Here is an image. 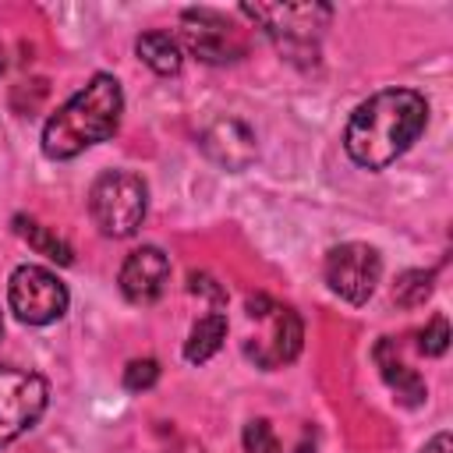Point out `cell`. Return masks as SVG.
<instances>
[{
	"mask_svg": "<svg viewBox=\"0 0 453 453\" xmlns=\"http://www.w3.org/2000/svg\"><path fill=\"white\" fill-rule=\"evenodd\" d=\"M241 14L258 21L287 60L315 64L319 39H322V28L333 11L326 4H244Z\"/></svg>",
	"mask_w": 453,
	"mask_h": 453,
	"instance_id": "obj_3",
	"label": "cell"
},
{
	"mask_svg": "<svg viewBox=\"0 0 453 453\" xmlns=\"http://www.w3.org/2000/svg\"><path fill=\"white\" fill-rule=\"evenodd\" d=\"M421 453H453V439H449V432H439L432 442L421 446Z\"/></svg>",
	"mask_w": 453,
	"mask_h": 453,
	"instance_id": "obj_21",
	"label": "cell"
},
{
	"mask_svg": "<svg viewBox=\"0 0 453 453\" xmlns=\"http://www.w3.org/2000/svg\"><path fill=\"white\" fill-rule=\"evenodd\" d=\"M149 209V188L131 170H103L88 188V216L106 237H131Z\"/></svg>",
	"mask_w": 453,
	"mask_h": 453,
	"instance_id": "obj_4",
	"label": "cell"
},
{
	"mask_svg": "<svg viewBox=\"0 0 453 453\" xmlns=\"http://www.w3.org/2000/svg\"><path fill=\"white\" fill-rule=\"evenodd\" d=\"M248 319L251 322H262V329L255 336H248V343H244V354L258 368L276 372V368L290 365L301 354L304 326H301V319H297L294 308L276 304L265 294H255V297H248Z\"/></svg>",
	"mask_w": 453,
	"mask_h": 453,
	"instance_id": "obj_5",
	"label": "cell"
},
{
	"mask_svg": "<svg viewBox=\"0 0 453 453\" xmlns=\"http://www.w3.org/2000/svg\"><path fill=\"white\" fill-rule=\"evenodd\" d=\"M117 283H120V294L131 304H152V301H159L163 290H166V283H170V258H166V251L156 248V244L134 248L124 258Z\"/></svg>",
	"mask_w": 453,
	"mask_h": 453,
	"instance_id": "obj_10",
	"label": "cell"
},
{
	"mask_svg": "<svg viewBox=\"0 0 453 453\" xmlns=\"http://www.w3.org/2000/svg\"><path fill=\"white\" fill-rule=\"evenodd\" d=\"M382 276V258L372 244L347 241L326 251V283L333 294H340L350 304H365Z\"/></svg>",
	"mask_w": 453,
	"mask_h": 453,
	"instance_id": "obj_8",
	"label": "cell"
},
{
	"mask_svg": "<svg viewBox=\"0 0 453 453\" xmlns=\"http://www.w3.org/2000/svg\"><path fill=\"white\" fill-rule=\"evenodd\" d=\"M180 39L188 53L198 57L202 64H230L244 57L241 28H234L226 14L209 7H191L180 14Z\"/></svg>",
	"mask_w": 453,
	"mask_h": 453,
	"instance_id": "obj_9",
	"label": "cell"
},
{
	"mask_svg": "<svg viewBox=\"0 0 453 453\" xmlns=\"http://www.w3.org/2000/svg\"><path fill=\"white\" fill-rule=\"evenodd\" d=\"M14 230H18V237H25L28 248H35L39 255H46V258H53V262H60V265H71V262H74L71 244L60 241V237H57L53 230H46L42 223H35V219H28V216H14Z\"/></svg>",
	"mask_w": 453,
	"mask_h": 453,
	"instance_id": "obj_15",
	"label": "cell"
},
{
	"mask_svg": "<svg viewBox=\"0 0 453 453\" xmlns=\"http://www.w3.org/2000/svg\"><path fill=\"white\" fill-rule=\"evenodd\" d=\"M124 113L120 81L106 71L92 74L42 127V152L50 159H74L78 152L117 134Z\"/></svg>",
	"mask_w": 453,
	"mask_h": 453,
	"instance_id": "obj_2",
	"label": "cell"
},
{
	"mask_svg": "<svg viewBox=\"0 0 453 453\" xmlns=\"http://www.w3.org/2000/svg\"><path fill=\"white\" fill-rule=\"evenodd\" d=\"M428 103L414 88H382L354 106L343 127L347 156L365 170H386L425 131Z\"/></svg>",
	"mask_w": 453,
	"mask_h": 453,
	"instance_id": "obj_1",
	"label": "cell"
},
{
	"mask_svg": "<svg viewBox=\"0 0 453 453\" xmlns=\"http://www.w3.org/2000/svg\"><path fill=\"white\" fill-rule=\"evenodd\" d=\"M375 365H379L386 386L396 393L400 403H407V407H421V403H425V396H428L425 379H421L414 368L403 365V357H400V343H396L393 336H382V340L375 343Z\"/></svg>",
	"mask_w": 453,
	"mask_h": 453,
	"instance_id": "obj_12",
	"label": "cell"
},
{
	"mask_svg": "<svg viewBox=\"0 0 453 453\" xmlns=\"http://www.w3.org/2000/svg\"><path fill=\"white\" fill-rule=\"evenodd\" d=\"M67 287L46 265H18L7 280V304L25 326H50L67 311Z\"/></svg>",
	"mask_w": 453,
	"mask_h": 453,
	"instance_id": "obj_6",
	"label": "cell"
},
{
	"mask_svg": "<svg viewBox=\"0 0 453 453\" xmlns=\"http://www.w3.org/2000/svg\"><path fill=\"white\" fill-rule=\"evenodd\" d=\"M188 287H191V294H205V297H212L216 304L226 301V290H223L212 276H205V273H191V276H188Z\"/></svg>",
	"mask_w": 453,
	"mask_h": 453,
	"instance_id": "obj_20",
	"label": "cell"
},
{
	"mask_svg": "<svg viewBox=\"0 0 453 453\" xmlns=\"http://www.w3.org/2000/svg\"><path fill=\"white\" fill-rule=\"evenodd\" d=\"M223 340H226V315L223 311H209L191 326L188 343H184V357L191 365H205L212 354H219Z\"/></svg>",
	"mask_w": 453,
	"mask_h": 453,
	"instance_id": "obj_14",
	"label": "cell"
},
{
	"mask_svg": "<svg viewBox=\"0 0 453 453\" xmlns=\"http://www.w3.org/2000/svg\"><path fill=\"white\" fill-rule=\"evenodd\" d=\"M0 336H4V315H0Z\"/></svg>",
	"mask_w": 453,
	"mask_h": 453,
	"instance_id": "obj_22",
	"label": "cell"
},
{
	"mask_svg": "<svg viewBox=\"0 0 453 453\" xmlns=\"http://www.w3.org/2000/svg\"><path fill=\"white\" fill-rule=\"evenodd\" d=\"M202 152H205L216 166L230 170V173H241V170H248V166L255 163V156H258L255 131H251L244 120L219 117V120H212V124L202 131Z\"/></svg>",
	"mask_w": 453,
	"mask_h": 453,
	"instance_id": "obj_11",
	"label": "cell"
},
{
	"mask_svg": "<svg viewBox=\"0 0 453 453\" xmlns=\"http://www.w3.org/2000/svg\"><path fill=\"white\" fill-rule=\"evenodd\" d=\"M446 347H449V322H446L442 315H435V319L418 333V350H421L425 357H439V354H446Z\"/></svg>",
	"mask_w": 453,
	"mask_h": 453,
	"instance_id": "obj_18",
	"label": "cell"
},
{
	"mask_svg": "<svg viewBox=\"0 0 453 453\" xmlns=\"http://www.w3.org/2000/svg\"><path fill=\"white\" fill-rule=\"evenodd\" d=\"M156 379H159V365H156L152 357H138V361H131V365L124 368V389H131V393L152 389Z\"/></svg>",
	"mask_w": 453,
	"mask_h": 453,
	"instance_id": "obj_19",
	"label": "cell"
},
{
	"mask_svg": "<svg viewBox=\"0 0 453 453\" xmlns=\"http://www.w3.org/2000/svg\"><path fill=\"white\" fill-rule=\"evenodd\" d=\"M134 50H138V57L156 71V74H163V78H170V74H177L180 71V64H184V53H180V46H177V39L170 35V32H142L138 39H134Z\"/></svg>",
	"mask_w": 453,
	"mask_h": 453,
	"instance_id": "obj_13",
	"label": "cell"
},
{
	"mask_svg": "<svg viewBox=\"0 0 453 453\" xmlns=\"http://www.w3.org/2000/svg\"><path fill=\"white\" fill-rule=\"evenodd\" d=\"M50 403V386L39 372L0 365V449L28 432Z\"/></svg>",
	"mask_w": 453,
	"mask_h": 453,
	"instance_id": "obj_7",
	"label": "cell"
},
{
	"mask_svg": "<svg viewBox=\"0 0 453 453\" xmlns=\"http://www.w3.org/2000/svg\"><path fill=\"white\" fill-rule=\"evenodd\" d=\"M432 283H435V273H432V269H407V273H400L396 283H393V301H396L400 308H418V304L428 301Z\"/></svg>",
	"mask_w": 453,
	"mask_h": 453,
	"instance_id": "obj_16",
	"label": "cell"
},
{
	"mask_svg": "<svg viewBox=\"0 0 453 453\" xmlns=\"http://www.w3.org/2000/svg\"><path fill=\"white\" fill-rule=\"evenodd\" d=\"M241 442H244V453H283V446H280V439H276V432L265 418L248 421Z\"/></svg>",
	"mask_w": 453,
	"mask_h": 453,
	"instance_id": "obj_17",
	"label": "cell"
}]
</instances>
